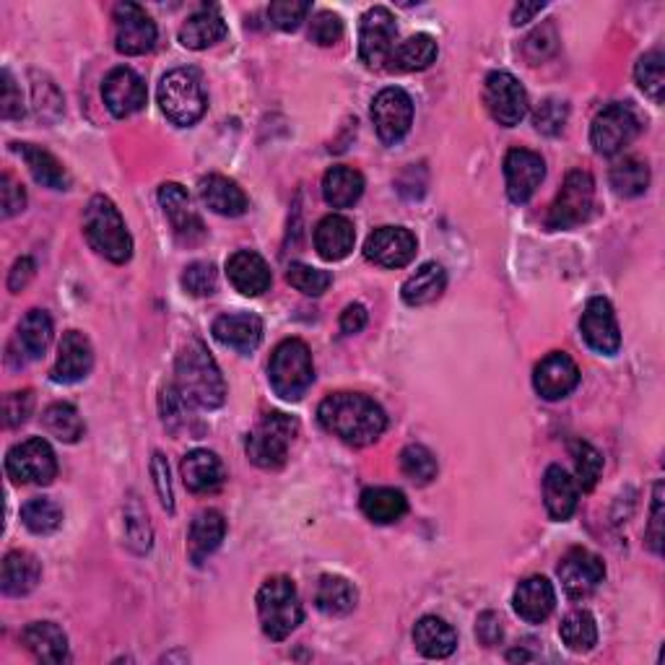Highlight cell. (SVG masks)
Instances as JSON below:
<instances>
[{
	"mask_svg": "<svg viewBox=\"0 0 665 665\" xmlns=\"http://www.w3.org/2000/svg\"><path fill=\"white\" fill-rule=\"evenodd\" d=\"M318 422L325 432L351 447L377 443L387 429V416L380 403L362 393H333L320 403Z\"/></svg>",
	"mask_w": 665,
	"mask_h": 665,
	"instance_id": "1",
	"label": "cell"
},
{
	"mask_svg": "<svg viewBox=\"0 0 665 665\" xmlns=\"http://www.w3.org/2000/svg\"><path fill=\"white\" fill-rule=\"evenodd\" d=\"M177 383L175 387L183 393L185 401L200 408H219L227 401V383L219 364L208 354L200 341H190L177 356Z\"/></svg>",
	"mask_w": 665,
	"mask_h": 665,
	"instance_id": "2",
	"label": "cell"
},
{
	"mask_svg": "<svg viewBox=\"0 0 665 665\" xmlns=\"http://www.w3.org/2000/svg\"><path fill=\"white\" fill-rule=\"evenodd\" d=\"M84 235L94 252L107 258L110 263H128L133 256V239L120 216L117 206L107 196H94L84 214Z\"/></svg>",
	"mask_w": 665,
	"mask_h": 665,
	"instance_id": "3",
	"label": "cell"
},
{
	"mask_svg": "<svg viewBox=\"0 0 665 665\" xmlns=\"http://www.w3.org/2000/svg\"><path fill=\"white\" fill-rule=\"evenodd\" d=\"M268 380L273 393L283 401H302L315 380V364H312L310 346L299 339H287L273 349L271 364H268Z\"/></svg>",
	"mask_w": 665,
	"mask_h": 665,
	"instance_id": "4",
	"label": "cell"
},
{
	"mask_svg": "<svg viewBox=\"0 0 665 665\" xmlns=\"http://www.w3.org/2000/svg\"><path fill=\"white\" fill-rule=\"evenodd\" d=\"M258 616L266 637L287 640L302 624L304 611L299 593L289 578H271L258 590Z\"/></svg>",
	"mask_w": 665,
	"mask_h": 665,
	"instance_id": "5",
	"label": "cell"
},
{
	"mask_svg": "<svg viewBox=\"0 0 665 665\" xmlns=\"http://www.w3.org/2000/svg\"><path fill=\"white\" fill-rule=\"evenodd\" d=\"M159 107L179 128L196 125L206 112V94L198 73L188 69L169 71L159 84Z\"/></svg>",
	"mask_w": 665,
	"mask_h": 665,
	"instance_id": "6",
	"label": "cell"
},
{
	"mask_svg": "<svg viewBox=\"0 0 665 665\" xmlns=\"http://www.w3.org/2000/svg\"><path fill=\"white\" fill-rule=\"evenodd\" d=\"M299 435V422L289 414H268L248 437V458L263 470L281 468L289 458V447Z\"/></svg>",
	"mask_w": 665,
	"mask_h": 665,
	"instance_id": "7",
	"label": "cell"
},
{
	"mask_svg": "<svg viewBox=\"0 0 665 665\" xmlns=\"http://www.w3.org/2000/svg\"><path fill=\"white\" fill-rule=\"evenodd\" d=\"M6 470L17 484L48 487L58 476V458L50 443H44L42 437H29L24 443L13 445L6 455Z\"/></svg>",
	"mask_w": 665,
	"mask_h": 665,
	"instance_id": "8",
	"label": "cell"
},
{
	"mask_svg": "<svg viewBox=\"0 0 665 665\" xmlns=\"http://www.w3.org/2000/svg\"><path fill=\"white\" fill-rule=\"evenodd\" d=\"M398 24L391 9L385 6H375L362 17V27H359V58L367 69H383L385 63H391L393 52L398 44Z\"/></svg>",
	"mask_w": 665,
	"mask_h": 665,
	"instance_id": "9",
	"label": "cell"
},
{
	"mask_svg": "<svg viewBox=\"0 0 665 665\" xmlns=\"http://www.w3.org/2000/svg\"><path fill=\"white\" fill-rule=\"evenodd\" d=\"M595 200V183L590 172L574 169L567 175L562 190L549 211V229H572L582 224L593 211Z\"/></svg>",
	"mask_w": 665,
	"mask_h": 665,
	"instance_id": "10",
	"label": "cell"
},
{
	"mask_svg": "<svg viewBox=\"0 0 665 665\" xmlns=\"http://www.w3.org/2000/svg\"><path fill=\"white\" fill-rule=\"evenodd\" d=\"M640 120L634 115L632 107L626 104H609L606 110H601L590 125V144L598 154L614 156L624 152L626 146L637 138Z\"/></svg>",
	"mask_w": 665,
	"mask_h": 665,
	"instance_id": "11",
	"label": "cell"
},
{
	"mask_svg": "<svg viewBox=\"0 0 665 665\" xmlns=\"http://www.w3.org/2000/svg\"><path fill=\"white\" fill-rule=\"evenodd\" d=\"M372 123L383 144H401L414 125V102L403 89L387 86L372 102Z\"/></svg>",
	"mask_w": 665,
	"mask_h": 665,
	"instance_id": "12",
	"label": "cell"
},
{
	"mask_svg": "<svg viewBox=\"0 0 665 665\" xmlns=\"http://www.w3.org/2000/svg\"><path fill=\"white\" fill-rule=\"evenodd\" d=\"M484 102H487L489 115L505 128L518 125L528 115V92L512 73L495 71L484 84Z\"/></svg>",
	"mask_w": 665,
	"mask_h": 665,
	"instance_id": "13",
	"label": "cell"
},
{
	"mask_svg": "<svg viewBox=\"0 0 665 665\" xmlns=\"http://www.w3.org/2000/svg\"><path fill=\"white\" fill-rule=\"evenodd\" d=\"M580 333L595 354H603V356L616 354L619 346H622V331H619L616 312L611 308L609 299L603 297L590 299L585 310H582Z\"/></svg>",
	"mask_w": 665,
	"mask_h": 665,
	"instance_id": "14",
	"label": "cell"
},
{
	"mask_svg": "<svg viewBox=\"0 0 665 665\" xmlns=\"http://www.w3.org/2000/svg\"><path fill=\"white\" fill-rule=\"evenodd\" d=\"M156 44V24L138 3L115 6V48L120 55H146Z\"/></svg>",
	"mask_w": 665,
	"mask_h": 665,
	"instance_id": "15",
	"label": "cell"
},
{
	"mask_svg": "<svg viewBox=\"0 0 665 665\" xmlns=\"http://www.w3.org/2000/svg\"><path fill=\"white\" fill-rule=\"evenodd\" d=\"M557 574L562 580L564 593L580 601V598L595 593V588L606 578V567H603L601 557H595L593 551L570 549L562 557V562H559Z\"/></svg>",
	"mask_w": 665,
	"mask_h": 665,
	"instance_id": "16",
	"label": "cell"
},
{
	"mask_svg": "<svg viewBox=\"0 0 665 665\" xmlns=\"http://www.w3.org/2000/svg\"><path fill=\"white\" fill-rule=\"evenodd\" d=\"M543 177H547V164L541 154L528 152V148H512L505 156V183L512 204H528L533 193L541 188Z\"/></svg>",
	"mask_w": 665,
	"mask_h": 665,
	"instance_id": "17",
	"label": "cell"
},
{
	"mask_svg": "<svg viewBox=\"0 0 665 665\" xmlns=\"http://www.w3.org/2000/svg\"><path fill=\"white\" fill-rule=\"evenodd\" d=\"M364 258L380 268H403L416 258V237L403 227H380L364 242Z\"/></svg>",
	"mask_w": 665,
	"mask_h": 665,
	"instance_id": "18",
	"label": "cell"
},
{
	"mask_svg": "<svg viewBox=\"0 0 665 665\" xmlns=\"http://www.w3.org/2000/svg\"><path fill=\"white\" fill-rule=\"evenodd\" d=\"M159 204L164 208V214H167V219L172 224V231H175L177 242L198 245L200 239L206 237L204 221H200L196 208H193L190 196L185 193L183 185L164 183L159 188Z\"/></svg>",
	"mask_w": 665,
	"mask_h": 665,
	"instance_id": "19",
	"label": "cell"
},
{
	"mask_svg": "<svg viewBox=\"0 0 665 665\" xmlns=\"http://www.w3.org/2000/svg\"><path fill=\"white\" fill-rule=\"evenodd\" d=\"M580 385V370L564 351L543 356L533 372V387L543 401H562Z\"/></svg>",
	"mask_w": 665,
	"mask_h": 665,
	"instance_id": "20",
	"label": "cell"
},
{
	"mask_svg": "<svg viewBox=\"0 0 665 665\" xmlns=\"http://www.w3.org/2000/svg\"><path fill=\"white\" fill-rule=\"evenodd\" d=\"M102 96L115 117H131L146 107V84L133 69H115L102 84Z\"/></svg>",
	"mask_w": 665,
	"mask_h": 665,
	"instance_id": "21",
	"label": "cell"
},
{
	"mask_svg": "<svg viewBox=\"0 0 665 665\" xmlns=\"http://www.w3.org/2000/svg\"><path fill=\"white\" fill-rule=\"evenodd\" d=\"M94 367V349L84 333L69 331L63 335L58 349V362L52 370V380L63 385L81 383L89 377V372Z\"/></svg>",
	"mask_w": 665,
	"mask_h": 665,
	"instance_id": "22",
	"label": "cell"
},
{
	"mask_svg": "<svg viewBox=\"0 0 665 665\" xmlns=\"http://www.w3.org/2000/svg\"><path fill=\"white\" fill-rule=\"evenodd\" d=\"M227 276L239 294L245 297H260L271 289V268L258 252L239 250L227 260Z\"/></svg>",
	"mask_w": 665,
	"mask_h": 665,
	"instance_id": "23",
	"label": "cell"
},
{
	"mask_svg": "<svg viewBox=\"0 0 665 665\" xmlns=\"http://www.w3.org/2000/svg\"><path fill=\"white\" fill-rule=\"evenodd\" d=\"M557 606V593L554 585L547 578H528L522 580L518 590H515L512 609L522 622L528 624H541L551 616V611Z\"/></svg>",
	"mask_w": 665,
	"mask_h": 665,
	"instance_id": "24",
	"label": "cell"
},
{
	"mask_svg": "<svg viewBox=\"0 0 665 665\" xmlns=\"http://www.w3.org/2000/svg\"><path fill=\"white\" fill-rule=\"evenodd\" d=\"M214 339L221 346L235 349L239 354H250L263 341V320L250 312H235V315H221L214 323Z\"/></svg>",
	"mask_w": 665,
	"mask_h": 665,
	"instance_id": "25",
	"label": "cell"
},
{
	"mask_svg": "<svg viewBox=\"0 0 665 665\" xmlns=\"http://www.w3.org/2000/svg\"><path fill=\"white\" fill-rule=\"evenodd\" d=\"M183 481L185 487L196 495H214L224 487V478H227V470H224V463L219 460V455L211 450H193L183 458Z\"/></svg>",
	"mask_w": 665,
	"mask_h": 665,
	"instance_id": "26",
	"label": "cell"
},
{
	"mask_svg": "<svg viewBox=\"0 0 665 665\" xmlns=\"http://www.w3.org/2000/svg\"><path fill=\"white\" fill-rule=\"evenodd\" d=\"M198 193H200V200H204L214 214L229 216V219L242 216L250 208V200L245 196V190L239 188L235 179L224 175H208L200 179Z\"/></svg>",
	"mask_w": 665,
	"mask_h": 665,
	"instance_id": "27",
	"label": "cell"
},
{
	"mask_svg": "<svg viewBox=\"0 0 665 665\" xmlns=\"http://www.w3.org/2000/svg\"><path fill=\"white\" fill-rule=\"evenodd\" d=\"M580 487L562 466H549L543 474V502L554 520H570L578 510Z\"/></svg>",
	"mask_w": 665,
	"mask_h": 665,
	"instance_id": "28",
	"label": "cell"
},
{
	"mask_svg": "<svg viewBox=\"0 0 665 665\" xmlns=\"http://www.w3.org/2000/svg\"><path fill=\"white\" fill-rule=\"evenodd\" d=\"M224 536H227V520L219 510H204L196 515V520L190 522L188 533V554L193 564H204L216 549L221 547Z\"/></svg>",
	"mask_w": 665,
	"mask_h": 665,
	"instance_id": "29",
	"label": "cell"
},
{
	"mask_svg": "<svg viewBox=\"0 0 665 665\" xmlns=\"http://www.w3.org/2000/svg\"><path fill=\"white\" fill-rule=\"evenodd\" d=\"M354 242L356 229L346 216L331 214L315 227V250L323 260H343L354 250Z\"/></svg>",
	"mask_w": 665,
	"mask_h": 665,
	"instance_id": "30",
	"label": "cell"
},
{
	"mask_svg": "<svg viewBox=\"0 0 665 665\" xmlns=\"http://www.w3.org/2000/svg\"><path fill=\"white\" fill-rule=\"evenodd\" d=\"M414 645L424 657L443 661V657H450L455 647H458V632L445 619L424 616L414 626Z\"/></svg>",
	"mask_w": 665,
	"mask_h": 665,
	"instance_id": "31",
	"label": "cell"
},
{
	"mask_svg": "<svg viewBox=\"0 0 665 665\" xmlns=\"http://www.w3.org/2000/svg\"><path fill=\"white\" fill-rule=\"evenodd\" d=\"M42 578V567L34 554L29 551H9L0 570V588L6 595L21 598L29 595Z\"/></svg>",
	"mask_w": 665,
	"mask_h": 665,
	"instance_id": "32",
	"label": "cell"
},
{
	"mask_svg": "<svg viewBox=\"0 0 665 665\" xmlns=\"http://www.w3.org/2000/svg\"><path fill=\"white\" fill-rule=\"evenodd\" d=\"M29 653L42 663H65L69 661V637L52 622H34L21 632Z\"/></svg>",
	"mask_w": 665,
	"mask_h": 665,
	"instance_id": "33",
	"label": "cell"
},
{
	"mask_svg": "<svg viewBox=\"0 0 665 665\" xmlns=\"http://www.w3.org/2000/svg\"><path fill=\"white\" fill-rule=\"evenodd\" d=\"M447 287V273L439 263H424L414 276H408L403 283L401 297L408 308H427L437 302Z\"/></svg>",
	"mask_w": 665,
	"mask_h": 665,
	"instance_id": "34",
	"label": "cell"
},
{
	"mask_svg": "<svg viewBox=\"0 0 665 665\" xmlns=\"http://www.w3.org/2000/svg\"><path fill=\"white\" fill-rule=\"evenodd\" d=\"M227 37V21L221 19V13L214 9H200L198 13L185 21L179 29V42L188 50H206L214 48L216 42H221Z\"/></svg>",
	"mask_w": 665,
	"mask_h": 665,
	"instance_id": "35",
	"label": "cell"
},
{
	"mask_svg": "<svg viewBox=\"0 0 665 665\" xmlns=\"http://www.w3.org/2000/svg\"><path fill=\"white\" fill-rule=\"evenodd\" d=\"M359 505H362L364 518L377 522V526H393V522H398L408 512V502L403 497V491L391 487L364 489Z\"/></svg>",
	"mask_w": 665,
	"mask_h": 665,
	"instance_id": "36",
	"label": "cell"
},
{
	"mask_svg": "<svg viewBox=\"0 0 665 665\" xmlns=\"http://www.w3.org/2000/svg\"><path fill=\"white\" fill-rule=\"evenodd\" d=\"M13 146H17L21 159L27 162V167H29V172H32V177L37 179V183L44 185V188H50V190H69L71 188L69 172L63 169V164H60L50 152H44V148L34 146V144H13Z\"/></svg>",
	"mask_w": 665,
	"mask_h": 665,
	"instance_id": "37",
	"label": "cell"
},
{
	"mask_svg": "<svg viewBox=\"0 0 665 665\" xmlns=\"http://www.w3.org/2000/svg\"><path fill=\"white\" fill-rule=\"evenodd\" d=\"M315 606L325 616H346L356 609V588L339 574H323L315 590Z\"/></svg>",
	"mask_w": 665,
	"mask_h": 665,
	"instance_id": "38",
	"label": "cell"
},
{
	"mask_svg": "<svg viewBox=\"0 0 665 665\" xmlns=\"http://www.w3.org/2000/svg\"><path fill=\"white\" fill-rule=\"evenodd\" d=\"M364 177L351 167H333L323 177V198L333 208H351L362 198Z\"/></svg>",
	"mask_w": 665,
	"mask_h": 665,
	"instance_id": "39",
	"label": "cell"
},
{
	"mask_svg": "<svg viewBox=\"0 0 665 665\" xmlns=\"http://www.w3.org/2000/svg\"><path fill=\"white\" fill-rule=\"evenodd\" d=\"M437 60V42L435 37L429 34H414L408 37L406 42H401L395 48L391 65V71H401V73H414V71H427L432 63Z\"/></svg>",
	"mask_w": 665,
	"mask_h": 665,
	"instance_id": "40",
	"label": "cell"
},
{
	"mask_svg": "<svg viewBox=\"0 0 665 665\" xmlns=\"http://www.w3.org/2000/svg\"><path fill=\"white\" fill-rule=\"evenodd\" d=\"M17 343L29 359L44 356L52 343V320L44 310H29L19 323Z\"/></svg>",
	"mask_w": 665,
	"mask_h": 665,
	"instance_id": "41",
	"label": "cell"
},
{
	"mask_svg": "<svg viewBox=\"0 0 665 665\" xmlns=\"http://www.w3.org/2000/svg\"><path fill=\"white\" fill-rule=\"evenodd\" d=\"M559 637L572 653H590L598 645V624L590 611H572L559 626Z\"/></svg>",
	"mask_w": 665,
	"mask_h": 665,
	"instance_id": "42",
	"label": "cell"
},
{
	"mask_svg": "<svg viewBox=\"0 0 665 665\" xmlns=\"http://www.w3.org/2000/svg\"><path fill=\"white\" fill-rule=\"evenodd\" d=\"M42 424L60 443L73 445L84 437V422H81L76 406H71V403H52L42 414Z\"/></svg>",
	"mask_w": 665,
	"mask_h": 665,
	"instance_id": "43",
	"label": "cell"
},
{
	"mask_svg": "<svg viewBox=\"0 0 665 665\" xmlns=\"http://www.w3.org/2000/svg\"><path fill=\"white\" fill-rule=\"evenodd\" d=\"M21 522L37 536H50L63 526V510L55 499L34 497L21 507Z\"/></svg>",
	"mask_w": 665,
	"mask_h": 665,
	"instance_id": "44",
	"label": "cell"
},
{
	"mask_svg": "<svg viewBox=\"0 0 665 665\" xmlns=\"http://www.w3.org/2000/svg\"><path fill=\"white\" fill-rule=\"evenodd\" d=\"M650 169L640 159H624L611 169V188L619 198H637L647 190Z\"/></svg>",
	"mask_w": 665,
	"mask_h": 665,
	"instance_id": "45",
	"label": "cell"
},
{
	"mask_svg": "<svg viewBox=\"0 0 665 665\" xmlns=\"http://www.w3.org/2000/svg\"><path fill=\"white\" fill-rule=\"evenodd\" d=\"M401 470L403 476L411 478L414 484H429L437 478V458L429 447L424 445H408L406 450L401 453Z\"/></svg>",
	"mask_w": 665,
	"mask_h": 665,
	"instance_id": "46",
	"label": "cell"
},
{
	"mask_svg": "<svg viewBox=\"0 0 665 665\" xmlns=\"http://www.w3.org/2000/svg\"><path fill=\"white\" fill-rule=\"evenodd\" d=\"M634 79L642 92H645L653 102H663V92H665V71H663V52L653 50L645 52L637 60V69H634Z\"/></svg>",
	"mask_w": 665,
	"mask_h": 665,
	"instance_id": "47",
	"label": "cell"
},
{
	"mask_svg": "<svg viewBox=\"0 0 665 665\" xmlns=\"http://www.w3.org/2000/svg\"><path fill=\"white\" fill-rule=\"evenodd\" d=\"M125 538L136 554H146L152 549V526H148V515L136 497L125 507Z\"/></svg>",
	"mask_w": 665,
	"mask_h": 665,
	"instance_id": "48",
	"label": "cell"
},
{
	"mask_svg": "<svg viewBox=\"0 0 665 665\" xmlns=\"http://www.w3.org/2000/svg\"><path fill=\"white\" fill-rule=\"evenodd\" d=\"M572 458H574V468H578V487L590 491L598 484V478H601L603 470V458L601 453L595 450L590 443H572Z\"/></svg>",
	"mask_w": 665,
	"mask_h": 665,
	"instance_id": "49",
	"label": "cell"
},
{
	"mask_svg": "<svg viewBox=\"0 0 665 665\" xmlns=\"http://www.w3.org/2000/svg\"><path fill=\"white\" fill-rule=\"evenodd\" d=\"M159 403H162V422L169 432H175L177 435V432L190 427V411H188L190 401H185L183 393H179L175 385L164 387Z\"/></svg>",
	"mask_w": 665,
	"mask_h": 665,
	"instance_id": "50",
	"label": "cell"
},
{
	"mask_svg": "<svg viewBox=\"0 0 665 665\" xmlns=\"http://www.w3.org/2000/svg\"><path fill=\"white\" fill-rule=\"evenodd\" d=\"M287 281L297 291H302V294L320 297V294H325L333 279H331V273L320 271V268H312V266H304V263H291L289 271H287Z\"/></svg>",
	"mask_w": 665,
	"mask_h": 665,
	"instance_id": "51",
	"label": "cell"
},
{
	"mask_svg": "<svg viewBox=\"0 0 665 665\" xmlns=\"http://www.w3.org/2000/svg\"><path fill=\"white\" fill-rule=\"evenodd\" d=\"M310 11L312 6L308 0H276V3H271V9H268V19L281 32H297L302 27V21L310 17Z\"/></svg>",
	"mask_w": 665,
	"mask_h": 665,
	"instance_id": "52",
	"label": "cell"
},
{
	"mask_svg": "<svg viewBox=\"0 0 665 665\" xmlns=\"http://www.w3.org/2000/svg\"><path fill=\"white\" fill-rule=\"evenodd\" d=\"M183 287L193 297H211L216 291V287H219V276H216L214 263L198 260V263L185 268Z\"/></svg>",
	"mask_w": 665,
	"mask_h": 665,
	"instance_id": "53",
	"label": "cell"
},
{
	"mask_svg": "<svg viewBox=\"0 0 665 665\" xmlns=\"http://www.w3.org/2000/svg\"><path fill=\"white\" fill-rule=\"evenodd\" d=\"M567 115H570V110H567L564 102L547 100L538 104L533 125L538 133H543V136H557V133H562V128L567 125Z\"/></svg>",
	"mask_w": 665,
	"mask_h": 665,
	"instance_id": "54",
	"label": "cell"
},
{
	"mask_svg": "<svg viewBox=\"0 0 665 665\" xmlns=\"http://www.w3.org/2000/svg\"><path fill=\"white\" fill-rule=\"evenodd\" d=\"M343 37V21L339 13L333 11H318L310 21V40L320 44V48H331V44L341 42Z\"/></svg>",
	"mask_w": 665,
	"mask_h": 665,
	"instance_id": "55",
	"label": "cell"
},
{
	"mask_svg": "<svg viewBox=\"0 0 665 665\" xmlns=\"http://www.w3.org/2000/svg\"><path fill=\"white\" fill-rule=\"evenodd\" d=\"M0 206H3V211H0L3 219H11L27 208V193L11 175L0 177Z\"/></svg>",
	"mask_w": 665,
	"mask_h": 665,
	"instance_id": "56",
	"label": "cell"
},
{
	"mask_svg": "<svg viewBox=\"0 0 665 665\" xmlns=\"http://www.w3.org/2000/svg\"><path fill=\"white\" fill-rule=\"evenodd\" d=\"M3 408H6V427H21V424L32 416V408H34L32 391L9 393L6 395Z\"/></svg>",
	"mask_w": 665,
	"mask_h": 665,
	"instance_id": "57",
	"label": "cell"
},
{
	"mask_svg": "<svg viewBox=\"0 0 665 665\" xmlns=\"http://www.w3.org/2000/svg\"><path fill=\"white\" fill-rule=\"evenodd\" d=\"M152 476H154L156 495H159V502L172 512V510H175V495H172L169 463H167V458H164L162 453H154V458H152Z\"/></svg>",
	"mask_w": 665,
	"mask_h": 665,
	"instance_id": "58",
	"label": "cell"
},
{
	"mask_svg": "<svg viewBox=\"0 0 665 665\" xmlns=\"http://www.w3.org/2000/svg\"><path fill=\"white\" fill-rule=\"evenodd\" d=\"M0 115L6 120H21L24 117V102H21V92L17 81L9 71H3V96H0Z\"/></svg>",
	"mask_w": 665,
	"mask_h": 665,
	"instance_id": "59",
	"label": "cell"
},
{
	"mask_svg": "<svg viewBox=\"0 0 665 665\" xmlns=\"http://www.w3.org/2000/svg\"><path fill=\"white\" fill-rule=\"evenodd\" d=\"M647 543L655 554H663V484H655V497H653V518H650L647 528Z\"/></svg>",
	"mask_w": 665,
	"mask_h": 665,
	"instance_id": "60",
	"label": "cell"
},
{
	"mask_svg": "<svg viewBox=\"0 0 665 665\" xmlns=\"http://www.w3.org/2000/svg\"><path fill=\"white\" fill-rule=\"evenodd\" d=\"M476 637L481 645L487 647H495L502 642L505 637V630H502V622H499V616L495 614V611H487V614L478 616V624H476Z\"/></svg>",
	"mask_w": 665,
	"mask_h": 665,
	"instance_id": "61",
	"label": "cell"
},
{
	"mask_svg": "<svg viewBox=\"0 0 665 665\" xmlns=\"http://www.w3.org/2000/svg\"><path fill=\"white\" fill-rule=\"evenodd\" d=\"M367 320H370V315H367V308H364V304H349L341 315V331L346 335H354L359 331H364Z\"/></svg>",
	"mask_w": 665,
	"mask_h": 665,
	"instance_id": "62",
	"label": "cell"
},
{
	"mask_svg": "<svg viewBox=\"0 0 665 665\" xmlns=\"http://www.w3.org/2000/svg\"><path fill=\"white\" fill-rule=\"evenodd\" d=\"M34 260L32 258H19L17 263H13V268H11V276H9V289L13 291V294H17V291H21L27 287L29 281H32V276H34Z\"/></svg>",
	"mask_w": 665,
	"mask_h": 665,
	"instance_id": "63",
	"label": "cell"
},
{
	"mask_svg": "<svg viewBox=\"0 0 665 665\" xmlns=\"http://www.w3.org/2000/svg\"><path fill=\"white\" fill-rule=\"evenodd\" d=\"M543 9H547V3H520V6H515V11H512V24H515V27L528 24V21H533L536 13H541Z\"/></svg>",
	"mask_w": 665,
	"mask_h": 665,
	"instance_id": "64",
	"label": "cell"
}]
</instances>
